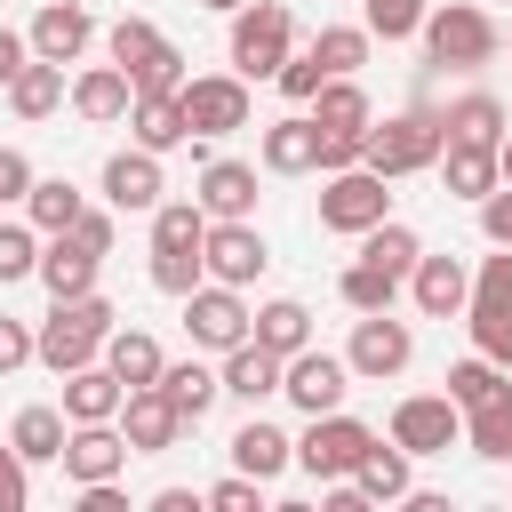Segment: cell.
Returning <instances> with one entry per match:
<instances>
[{
	"instance_id": "obj_4",
	"label": "cell",
	"mask_w": 512,
	"mask_h": 512,
	"mask_svg": "<svg viewBox=\"0 0 512 512\" xmlns=\"http://www.w3.org/2000/svg\"><path fill=\"white\" fill-rule=\"evenodd\" d=\"M232 72L240 80H272L280 64H288V48H296V16H288V0H248V8H232Z\"/></svg>"
},
{
	"instance_id": "obj_36",
	"label": "cell",
	"mask_w": 512,
	"mask_h": 512,
	"mask_svg": "<svg viewBox=\"0 0 512 512\" xmlns=\"http://www.w3.org/2000/svg\"><path fill=\"white\" fill-rule=\"evenodd\" d=\"M160 392L176 400V416H184V424H200V416H208V408L224 400L216 368H200V360H168V368H160Z\"/></svg>"
},
{
	"instance_id": "obj_56",
	"label": "cell",
	"mask_w": 512,
	"mask_h": 512,
	"mask_svg": "<svg viewBox=\"0 0 512 512\" xmlns=\"http://www.w3.org/2000/svg\"><path fill=\"white\" fill-rule=\"evenodd\" d=\"M24 64H32V40H24V32H8V24H0V88H8V80H16V72H24Z\"/></svg>"
},
{
	"instance_id": "obj_40",
	"label": "cell",
	"mask_w": 512,
	"mask_h": 512,
	"mask_svg": "<svg viewBox=\"0 0 512 512\" xmlns=\"http://www.w3.org/2000/svg\"><path fill=\"white\" fill-rule=\"evenodd\" d=\"M312 56H320L328 80L360 72V64H368V24H320V32H312Z\"/></svg>"
},
{
	"instance_id": "obj_1",
	"label": "cell",
	"mask_w": 512,
	"mask_h": 512,
	"mask_svg": "<svg viewBox=\"0 0 512 512\" xmlns=\"http://www.w3.org/2000/svg\"><path fill=\"white\" fill-rule=\"evenodd\" d=\"M112 304L88 288V296H56L48 304V320L32 328V360L40 368H56V376H72V368H88V360H104V336H112Z\"/></svg>"
},
{
	"instance_id": "obj_45",
	"label": "cell",
	"mask_w": 512,
	"mask_h": 512,
	"mask_svg": "<svg viewBox=\"0 0 512 512\" xmlns=\"http://www.w3.org/2000/svg\"><path fill=\"white\" fill-rule=\"evenodd\" d=\"M32 264H40V232L32 224H0V288L32 280Z\"/></svg>"
},
{
	"instance_id": "obj_16",
	"label": "cell",
	"mask_w": 512,
	"mask_h": 512,
	"mask_svg": "<svg viewBox=\"0 0 512 512\" xmlns=\"http://www.w3.org/2000/svg\"><path fill=\"white\" fill-rule=\"evenodd\" d=\"M24 40H32V56H40V64H80V56H88V40H96V16H88L80 0H48V8L32 16V32H24Z\"/></svg>"
},
{
	"instance_id": "obj_51",
	"label": "cell",
	"mask_w": 512,
	"mask_h": 512,
	"mask_svg": "<svg viewBox=\"0 0 512 512\" xmlns=\"http://www.w3.org/2000/svg\"><path fill=\"white\" fill-rule=\"evenodd\" d=\"M480 232H488V248H512V184H496L480 200Z\"/></svg>"
},
{
	"instance_id": "obj_30",
	"label": "cell",
	"mask_w": 512,
	"mask_h": 512,
	"mask_svg": "<svg viewBox=\"0 0 512 512\" xmlns=\"http://www.w3.org/2000/svg\"><path fill=\"white\" fill-rule=\"evenodd\" d=\"M312 120H320L328 136H368V120H376V104H368V88H360V72H344V80H320V96H312Z\"/></svg>"
},
{
	"instance_id": "obj_22",
	"label": "cell",
	"mask_w": 512,
	"mask_h": 512,
	"mask_svg": "<svg viewBox=\"0 0 512 512\" xmlns=\"http://www.w3.org/2000/svg\"><path fill=\"white\" fill-rule=\"evenodd\" d=\"M408 464H416V456H408L400 440H368V448H360V464H352L344 480H352L368 504H400V496L416 488V472H408Z\"/></svg>"
},
{
	"instance_id": "obj_26",
	"label": "cell",
	"mask_w": 512,
	"mask_h": 512,
	"mask_svg": "<svg viewBox=\"0 0 512 512\" xmlns=\"http://www.w3.org/2000/svg\"><path fill=\"white\" fill-rule=\"evenodd\" d=\"M216 384H224L232 400H248V408H256V400H272V392H280V352H264L256 336H240V344L224 352Z\"/></svg>"
},
{
	"instance_id": "obj_20",
	"label": "cell",
	"mask_w": 512,
	"mask_h": 512,
	"mask_svg": "<svg viewBox=\"0 0 512 512\" xmlns=\"http://www.w3.org/2000/svg\"><path fill=\"white\" fill-rule=\"evenodd\" d=\"M440 184H448V200H488L504 176H496V144H472V136H448L440 144Z\"/></svg>"
},
{
	"instance_id": "obj_53",
	"label": "cell",
	"mask_w": 512,
	"mask_h": 512,
	"mask_svg": "<svg viewBox=\"0 0 512 512\" xmlns=\"http://www.w3.org/2000/svg\"><path fill=\"white\" fill-rule=\"evenodd\" d=\"M72 240H88L96 256H112V240H120V224H112V208H80V216H72Z\"/></svg>"
},
{
	"instance_id": "obj_19",
	"label": "cell",
	"mask_w": 512,
	"mask_h": 512,
	"mask_svg": "<svg viewBox=\"0 0 512 512\" xmlns=\"http://www.w3.org/2000/svg\"><path fill=\"white\" fill-rule=\"evenodd\" d=\"M64 104H72L88 128H112V120H128V104H136V80H128L120 64H88V72L64 88Z\"/></svg>"
},
{
	"instance_id": "obj_8",
	"label": "cell",
	"mask_w": 512,
	"mask_h": 512,
	"mask_svg": "<svg viewBox=\"0 0 512 512\" xmlns=\"http://www.w3.org/2000/svg\"><path fill=\"white\" fill-rule=\"evenodd\" d=\"M264 264H272V248H264L256 216H224V224L200 232V272H208V280L248 288V280H264Z\"/></svg>"
},
{
	"instance_id": "obj_21",
	"label": "cell",
	"mask_w": 512,
	"mask_h": 512,
	"mask_svg": "<svg viewBox=\"0 0 512 512\" xmlns=\"http://www.w3.org/2000/svg\"><path fill=\"white\" fill-rule=\"evenodd\" d=\"M408 296H416V312H424V320H456V312H464V296H472V272H464L456 256H416Z\"/></svg>"
},
{
	"instance_id": "obj_10",
	"label": "cell",
	"mask_w": 512,
	"mask_h": 512,
	"mask_svg": "<svg viewBox=\"0 0 512 512\" xmlns=\"http://www.w3.org/2000/svg\"><path fill=\"white\" fill-rule=\"evenodd\" d=\"M176 104H184V128H192V136H232V128H248V80H240V72H192V80L176 88Z\"/></svg>"
},
{
	"instance_id": "obj_57",
	"label": "cell",
	"mask_w": 512,
	"mask_h": 512,
	"mask_svg": "<svg viewBox=\"0 0 512 512\" xmlns=\"http://www.w3.org/2000/svg\"><path fill=\"white\" fill-rule=\"evenodd\" d=\"M144 512H208V496H200V488H152Z\"/></svg>"
},
{
	"instance_id": "obj_15",
	"label": "cell",
	"mask_w": 512,
	"mask_h": 512,
	"mask_svg": "<svg viewBox=\"0 0 512 512\" xmlns=\"http://www.w3.org/2000/svg\"><path fill=\"white\" fill-rule=\"evenodd\" d=\"M120 440H128V456H168L176 440H184V416H176V400L160 392V384H136L128 400H120Z\"/></svg>"
},
{
	"instance_id": "obj_33",
	"label": "cell",
	"mask_w": 512,
	"mask_h": 512,
	"mask_svg": "<svg viewBox=\"0 0 512 512\" xmlns=\"http://www.w3.org/2000/svg\"><path fill=\"white\" fill-rule=\"evenodd\" d=\"M80 208H88V192L72 176H32V192H24V224L32 232H72Z\"/></svg>"
},
{
	"instance_id": "obj_13",
	"label": "cell",
	"mask_w": 512,
	"mask_h": 512,
	"mask_svg": "<svg viewBox=\"0 0 512 512\" xmlns=\"http://www.w3.org/2000/svg\"><path fill=\"white\" fill-rule=\"evenodd\" d=\"M368 440H376V432H368L360 416L328 408V416H312V424H304V440H296V464H304V472L328 488V480H344V472L360 464V448H368Z\"/></svg>"
},
{
	"instance_id": "obj_46",
	"label": "cell",
	"mask_w": 512,
	"mask_h": 512,
	"mask_svg": "<svg viewBox=\"0 0 512 512\" xmlns=\"http://www.w3.org/2000/svg\"><path fill=\"white\" fill-rule=\"evenodd\" d=\"M272 80H280V96H288V104H312L328 72H320V56H312V48H288V64H280Z\"/></svg>"
},
{
	"instance_id": "obj_49",
	"label": "cell",
	"mask_w": 512,
	"mask_h": 512,
	"mask_svg": "<svg viewBox=\"0 0 512 512\" xmlns=\"http://www.w3.org/2000/svg\"><path fill=\"white\" fill-rule=\"evenodd\" d=\"M208 512H264V480H248V472L216 480V488H208Z\"/></svg>"
},
{
	"instance_id": "obj_17",
	"label": "cell",
	"mask_w": 512,
	"mask_h": 512,
	"mask_svg": "<svg viewBox=\"0 0 512 512\" xmlns=\"http://www.w3.org/2000/svg\"><path fill=\"white\" fill-rule=\"evenodd\" d=\"M56 464H64L72 488H80V480H120V472H128V440H120V424H72Z\"/></svg>"
},
{
	"instance_id": "obj_41",
	"label": "cell",
	"mask_w": 512,
	"mask_h": 512,
	"mask_svg": "<svg viewBox=\"0 0 512 512\" xmlns=\"http://www.w3.org/2000/svg\"><path fill=\"white\" fill-rule=\"evenodd\" d=\"M336 296L352 304V312H392V296H400V272H384V264H344V280H336Z\"/></svg>"
},
{
	"instance_id": "obj_44",
	"label": "cell",
	"mask_w": 512,
	"mask_h": 512,
	"mask_svg": "<svg viewBox=\"0 0 512 512\" xmlns=\"http://www.w3.org/2000/svg\"><path fill=\"white\" fill-rule=\"evenodd\" d=\"M424 8L432 0H360V24H368V40H416Z\"/></svg>"
},
{
	"instance_id": "obj_38",
	"label": "cell",
	"mask_w": 512,
	"mask_h": 512,
	"mask_svg": "<svg viewBox=\"0 0 512 512\" xmlns=\"http://www.w3.org/2000/svg\"><path fill=\"white\" fill-rule=\"evenodd\" d=\"M440 128H448V136H472V144H496L512 120H504V104H496L488 88H464V96L440 112Z\"/></svg>"
},
{
	"instance_id": "obj_27",
	"label": "cell",
	"mask_w": 512,
	"mask_h": 512,
	"mask_svg": "<svg viewBox=\"0 0 512 512\" xmlns=\"http://www.w3.org/2000/svg\"><path fill=\"white\" fill-rule=\"evenodd\" d=\"M120 400H128V384H120L104 360H88V368L64 376V416H72V424H112Z\"/></svg>"
},
{
	"instance_id": "obj_42",
	"label": "cell",
	"mask_w": 512,
	"mask_h": 512,
	"mask_svg": "<svg viewBox=\"0 0 512 512\" xmlns=\"http://www.w3.org/2000/svg\"><path fill=\"white\" fill-rule=\"evenodd\" d=\"M496 392H512V368H496V360H480V352L448 368V400H456V408H480V400H496Z\"/></svg>"
},
{
	"instance_id": "obj_37",
	"label": "cell",
	"mask_w": 512,
	"mask_h": 512,
	"mask_svg": "<svg viewBox=\"0 0 512 512\" xmlns=\"http://www.w3.org/2000/svg\"><path fill=\"white\" fill-rule=\"evenodd\" d=\"M208 232V208L200 200H160L152 208V256H192Z\"/></svg>"
},
{
	"instance_id": "obj_47",
	"label": "cell",
	"mask_w": 512,
	"mask_h": 512,
	"mask_svg": "<svg viewBox=\"0 0 512 512\" xmlns=\"http://www.w3.org/2000/svg\"><path fill=\"white\" fill-rule=\"evenodd\" d=\"M464 320H472V352L512 368V312H464Z\"/></svg>"
},
{
	"instance_id": "obj_11",
	"label": "cell",
	"mask_w": 512,
	"mask_h": 512,
	"mask_svg": "<svg viewBox=\"0 0 512 512\" xmlns=\"http://www.w3.org/2000/svg\"><path fill=\"white\" fill-rule=\"evenodd\" d=\"M248 288H224V280H200L192 296H184V336L200 344V352H232L240 336H248Z\"/></svg>"
},
{
	"instance_id": "obj_2",
	"label": "cell",
	"mask_w": 512,
	"mask_h": 512,
	"mask_svg": "<svg viewBox=\"0 0 512 512\" xmlns=\"http://www.w3.org/2000/svg\"><path fill=\"white\" fill-rule=\"evenodd\" d=\"M440 144H448L440 112H432V104H408V112H392V120H368V144H360V160H368L384 184H400V176L432 168V160H440Z\"/></svg>"
},
{
	"instance_id": "obj_43",
	"label": "cell",
	"mask_w": 512,
	"mask_h": 512,
	"mask_svg": "<svg viewBox=\"0 0 512 512\" xmlns=\"http://www.w3.org/2000/svg\"><path fill=\"white\" fill-rule=\"evenodd\" d=\"M464 312H512V248L480 256V272H472V296H464Z\"/></svg>"
},
{
	"instance_id": "obj_39",
	"label": "cell",
	"mask_w": 512,
	"mask_h": 512,
	"mask_svg": "<svg viewBox=\"0 0 512 512\" xmlns=\"http://www.w3.org/2000/svg\"><path fill=\"white\" fill-rule=\"evenodd\" d=\"M360 256L408 280V272H416V256H424V240H416V232H408L400 216H384V224H368V232H360Z\"/></svg>"
},
{
	"instance_id": "obj_54",
	"label": "cell",
	"mask_w": 512,
	"mask_h": 512,
	"mask_svg": "<svg viewBox=\"0 0 512 512\" xmlns=\"http://www.w3.org/2000/svg\"><path fill=\"white\" fill-rule=\"evenodd\" d=\"M24 360H32V328H24V320H8V312H0V376H16V368H24Z\"/></svg>"
},
{
	"instance_id": "obj_34",
	"label": "cell",
	"mask_w": 512,
	"mask_h": 512,
	"mask_svg": "<svg viewBox=\"0 0 512 512\" xmlns=\"http://www.w3.org/2000/svg\"><path fill=\"white\" fill-rule=\"evenodd\" d=\"M464 448H472L480 464H512V392L464 408Z\"/></svg>"
},
{
	"instance_id": "obj_31",
	"label": "cell",
	"mask_w": 512,
	"mask_h": 512,
	"mask_svg": "<svg viewBox=\"0 0 512 512\" xmlns=\"http://www.w3.org/2000/svg\"><path fill=\"white\" fill-rule=\"evenodd\" d=\"M64 432H72V416H64V408H48V400H32V408H16L8 448H16L24 464H56V456H64Z\"/></svg>"
},
{
	"instance_id": "obj_12",
	"label": "cell",
	"mask_w": 512,
	"mask_h": 512,
	"mask_svg": "<svg viewBox=\"0 0 512 512\" xmlns=\"http://www.w3.org/2000/svg\"><path fill=\"white\" fill-rule=\"evenodd\" d=\"M392 440L408 456H448V448H464V408L448 392H408L392 408Z\"/></svg>"
},
{
	"instance_id": "obj_18",
	"label": "cell",
	"mask_w": 512,
	"mask_h": 512,
	"mask_svg": "<svg viewBox=\"0 0 512 512\" xmlns=\"http://www.w3.org/2000/svg\"><path fill=\"white\" fill-rule=\"evenodd\" d=\"M96 248L88 240H72V232H40V264H32V280L48 288V296H88L96 288Z\"/></svg>"
},
{
	"instance_id": "obj_24",
	"label": "cell",
	"mask_w": 512,
	"mask_h": 512,
	"mask_svg": "<svg viewBox=\"0 0 512 512\" xmlns=\"http://www.w3.org/2000/svg\"><path fill=\"white\" fill-rule=\"evenodd\" d=\"M256 152H264L272 176H312V168H320V120H312V112H288V120L264 128Z\"/></svg>"
},
{
	"instance_id": "obj_9",
	"label": "cell",
	"mask_w": 512,
	"mask_h": 512,
	"mask_svg": "<svg viewBox=\"0 0 512 512\" xmlns=\"http://www.w3.org/2000/svg\"><path fill=\"white\" fill-rule=\"evenodd\" d=\"M344 392H352V368H344V352H320V344H304V352H288V360H280V400H288V408H304V416H328V408H344Z\"/></svg>"
},
{
	"instance_id": "obj_5",
	"label": "cell",
	"mask_w": 512,
	"mask_h": 512,
	"mask_svg": "<svg viewBox=\"0 0 512 512\" xmlns=\"http://www.w3.org/2000/svg\"><path fill=\"white\" fill-rule=\"evenodd\" d=\"M104 48H112V64H120L136 88H184V48H176L152 16H120V24L104 32Z\"/></svg>"
},
{
	"instance_id": "obj_29",
	"label": "cell",
	"mask_w": 512,
	"mask_h": 512,
	"mask_svg": "<svg viewBox=\"0 0 512 512\" xmlns=\"http://www.w3.org/2000/svg\"><path fill=\"white\" fill-rule=\"evenodd\" d=\"M104 368L136 392V384H160L168 352H160V336H152V328H120V320H112V336H104Z\"/></svg>"
},
{
	"instance_id": "obj_28",
	"label": "cell",
	"mask_w": 512,
	"mask_h": 512,
	"mask_svg": "<svg viewBox=\"0 0 512 512\" xmlns=\"http://www.w3.org/2000/svg\"><path fill=\"white\" fill-rule=\"evenodd\" d=\"M288 464H296V440H288L280 424L248 416V424L232 432V472H248V480H280Z\"/></svg>"
},
{
	"instance_id": "obj_58",
	"label": "cell",
	"mask_w": 512,
	"mask_h": 512,
	"mask_svg": "<svg viewBox=\"0 0 512 512\" xmlns=\"http://www.w3.org/2000/svg\"><path fill=\"white\" fill-rule=\"evenodd\" d=\"M496 176H504V184H512V128H504V136H496Z\"/></svg>"
},
{
	"instance_id": "obj_14",
	"label": "cell",
	"mask_w": 512,
	"mask_h": 512,
	"mask_svg": "<svg viewBox=\"0 0 512 512\" xmlns=\"http://www.w3.org/2000/svg\"><path fill=\"white\" fill-rule=\"evenodd\" d=\"M96 192H104V208L112 216H152L160 208V152H144V144H128V152H112L104 160V176H96Z\"/></svg>"
},
{
	"instance_id": "obj_50",
	"label": "cell",
	"mask_w": 512,
	"mask_h": 512,
	"mask_svg": "<svg viewBox=\"0 0 512 512\" xmlns=\"http://www.w3.org/2000/svg\"><path fill=\"white\" fill-rule=\"evenodd\" d=\"M24 504H32V464L0 440V512H24Z\"/></svg>"
},
{
	"instance_id": "obj_6",
	"label": "cell",
	"mask_w": 512,
	"mask_h": 512,
	"mask_svg": "<svg viewBox=\"0 0 512 512\" xmlns=\"http://www.w3.org/2000/svg\"><path fill=\"white\" fill-rule=\"evenodd\" d=\"M392 216V192H384V176L360 160V168H336L328 184H320V232H344V240H360L368 224H384Z\"/></svg>"
},
{
	"instance_id": "obj_35",
	"label": "cell",
	"mask_w": 512,
	"mask_h": 512,
	"mask_svg": "<svg viewBox=\"0 0 512 512\" xmlns=\"http://www.w3.org/2000/svg\"><path fill=\"white\" fill-rule=\"evenodd\" d=\"M8 112L16 120H48V112H64V64H24L16 80H8Z\"/></svg>"
},
{
	"instance_id": "obj_59",
	"label": "cell",
	"mask_w": 512,
	"mask_h": 512,
	"mask_svg": "<svg viewBox=\"0 0 512 512\" xmlns=\"http://www.w3.org/2000/svg\"><path fill=\"white\" fill-rule=\"evenodd\" d=\"M200 8H216V16H232V8H248V0H200Z\"/></svg>"
},
{
	"instance_id": "obj_55",
	"label": "cell",
	"mask_w": 512,
	"mask_h": 512,
	"mask_svg": "<svg viewBox=\"0 0 512 512\" xmlns=\"http://www.w3.org/2000/svg\"><path fill=\"white\" fill-rule=\"evenodd\" d=\"M80 512H128L120 480H80Z\"/></svg>"
},
{
	"instance_id": "obj_52",
	"label": "cell",
	"mask_w": 512,
	"mask_h": 512,
	"mask_svg": "<svg viewBox=\"0 0 512 512\" xmlns=\"http://www.w3.org/2000/svg\"><path fill=\"white\" fill-rule=\"evenodd\" d=\"M24 192H32V160L16 144H0V208H24Z\"/></svg>"
},
{
	"instance_id": "obj_48",
	"label": "cell",
	"mask_w": 512,
	"mask_h": 512,
	"mask_svg": "<svg viewBox=\"0 0 512 512\" xmlns=\"http://www.w3.org/2000/svg\"><path fill=\"white\" fill-rule=\"evenodd\" d=\"M200 280H208V272H200V248H192V256H152V288H160V296H192Z\"/></svg>"
},
{
	"instance_id": "obj_32",
	"label": "cell",
	"mask_w": 512,
	"mask_h": 512,
	"mask_svg": "<svg viewBox=\"0 0 512 512\" xmlns=\"http://www.w3.org/2000/svg\"><path fill=\"white\" fill-rule=\"evenodd\" d=\"M248 336H256L264 352H280V360H288V352H304V344H312V312H304L296 296H272V304H256V312H248Z\"/></svg>"
},
{
	"instance_id": "obj_23",
	"label": "cell",
	"mask_w": 512,
	"mask_h": 512,
	"mask_svg": "<svg viewBox=\"0 0 512 512\" xmlns=\"http://www.w3.org/2000/svg\"><path fill=\"white\" fill-rule=\"evenodd\" d=\"M128 136H136L144 152H176V144H192L176 88H136V104H128Z\"/></svg>"
},
{
	"instance_id": "obj_25",
	"label": "cell",
	"mask_w": 512,
	"mask_h": 512,
	"mask_svg": "<svg viewBox=\"0 0 512 512\" xmlns=\"http://www.w3.org/2000/svg\"><path fill=\"white\" fill-rule=\"evenodd\" d=\"M192 200L208 208V224L256 216V168H248V160H200V192H192Z\"/></svg>"
},
{
	"instance_id": "obj_7",
	"label": "cell",
	"mask_w": 512,
	"mask_h": 512,
	"mask_svg": "<svg viewBox=\"0 0 512 512\" xmlns=\"http://www.w3.org/2000/svg\"><path fill=\"white\" fill-rule=\"evenodd\" d=\"M408 360H416V328H408V320H392V312H360V320H352L344 368H352L360 384H392Z\"/></svg>"
},
{
	"instance_id": "obj_3",
	"label": "cell",
	"mask_w": 512,
	"mask_h": 512,
	"mask_svg": "<svg viewBox=\"0 0 512 512\" xmlns=\"http://www.w3.org/2000/svg\"><path fill=\"white\" fill-rule=\"evenodd\" d=\"M416 40H424V56H432V64H448V72H472V64H488V56L504 48V32H496V16H488V8H472V0H448V8H424V24H416Z\"/></svg>"
}]
</instances>
